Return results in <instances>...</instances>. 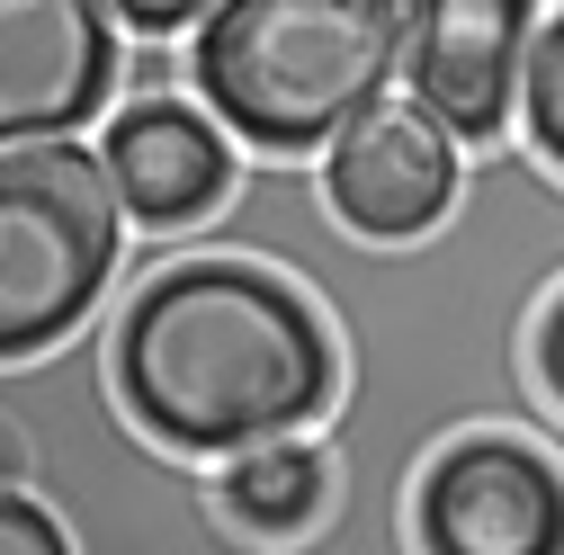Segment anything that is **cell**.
Segmentation results:
<instances>
[{
  "label": "cell",
  "instance_id": "cell-9",
  "mask_svg": "<svg viewBox=\"0 0 564 555\" xmlns=\"http://www.w3.org/2000/svg\"><path fill=\"white\" fill-rule=\"evenodd\" d=\"M323 457L305 439H260V448H234L225 457V483H216V502L234 529L251 537H296L314 511H323Z\"/></svg>",
  "mask_w": 564,
  "mask_h": 555
},
{
  "label": "cell",
  "instance_id": "cell-2",
  "mask_svg": "<svg viewBox=\"0 0 564 555\" xmlns=\"http://www.w3.org/2000/svg\"><path fill=\"white\" fill-rule=\"evenodd\" d=\"M403 0H216L197 28V99L260 153H323L403 73Z\"/></svg>",
  "mask_w": 564,
  "mask_h": 555
},
{
  "label": "cell",
  "instance_id": "cell-1",
  "mask_svg": "<svg viewBox=\"0 0 564 555\" xmlns=\"http://www.w3.org/2000/svg\"><path fill=\"white\" fill-rule=\"evenodd\" d=\"M340 359L323 314L251 260H180L117 323V394L171 448L296 439L332 403Z\"/></svg>",
  "mask_w": 564,
  "mask_h": 555
},
{
  "label": "cell",
  "instance_id": "cell-4",
  "mask_svg": "<svg viewBox=\"0 0 564 555\" xmlns=\"http://www.w3.org/2000/svg\"><path fill=\"white\" fill-rule=\"evenodd\" d=\"M117 10L108 0H0V153L54 144L108 108Z\"/></svg>",
  "mask_w": 564,
  "mask_h": 555
},
{
  "label": "cell",
  "instance_id": "cell-6",
  "mask_svg": "<svg viewBox=\"0 0 564 555\" xmlns=\"http://www.w3.org/2000/svg\"><path fill=\"white\" fill-rule=\"evenodd\" d=\"M538 45V0H412L403 81L457 144H492Z\"/></svg>",
  "mask_w": 564,
  "mask_h": 555
},
{
  "label": "cell",
  "instance_id": "cell-5",
  "mask_svg": "<svg viewBox=\"0 0 564 555\" xmlns=\"http://www.w3.org/2000/svg\"><path fill=\"white\" fill-rule=\"evenodd\" d=\"M323 188H332L349 233L412 242V233H431L448 216V197H457V134L421 99H377V108H359L332 134Z\"/></svg>",
  "mask_w": 564,
  "mask_h": 555
},
{
  "label": "cell",
  "instance_id": "cell-10",
  "mask_svg": "<svg viewBox=\"0 0 564 555\" xmlns=\"http://www.w3.org/2000/svg\"><path fill=\"white\" fill-rule=\"evenodd\" d=\"M520 117H529V144L564 171V10L538 28L529 45V73H520Z\"/></svg>",
  "mask_w": 564,
  "mask_h": 555
},
{
  "label": "cell",
  "instance_id": "cell-7",
  "mask_svg": "<svg viewBox=\"0 0 564 555\" xmlns=\"http://www.w3.org/2000/svg\"><path fill=\"white\" fill-rule=\"evenodd\" d=\"M421 555H564V475L520 439H457L421 475Z\"/></svg>",
  "mask_w": 564,
  "mask_h": 555
},
{
  "label": "cell",
  "instance_id": "cell-12",
  "mask_svg": "<svg viewBox=\"0 0 564 555\" xmlns=\"http://www.w3.org/2000/svg\"><path fill=\"white\" fill-rule=\"evenodd\" d=\"M108 10L126 28H144V36H180V28H206L216 19V0H108Z\"/></svg>",
  "mask_w": 564,
  "mask_h": 555
},
{
  "label": "cell",
  "instance_id": "cell-11",
  "mask_svg": "<svg viewBox=\"0 0 564 555\" xmlns=\"http://www.w3.org/2000/svg\"><path fill=\"white\" fill-rule=\"evenodd\" d=\"M0 555H73V537H63V520L36 493H10V483H0Z\"/></svg>",
  "mask_w": 564,
  "mask_h": 555
},
{
  "label": "cell",
  "instance_id": "cell-8",
  "mask_svg": "<svg viewBox=\"0 0 564 555\" xmlns=\"http://www.w3.org/2000/svg\"><path fill=\"white\" fill-rule=\"evenodd\" d=\"M99 162H108V179H117L134 225H197L206 206L234 188L225 134L197 108H180V99H144V108L108 117V153Z\"/></svg>",
  "mask_w": 564,
  "mask_h": 555
},
{
  "label": "cell",
  "instance_id": "cell-13",
  "mask_svg": "<svg viewBox=\"0 0 564 555\" xmlns=\"http://www.w3.org/2000/svg\"><path fill=\"white\" fill-rule=\"evenodd\" d=\"M538 377H546V394L564 403V296H555L546 323H538Z\"/></svg>",
  "mask_w": 564,
  "mask_h": 555
},
{
  "label": "cell",
  "instance_id": "cell-3",
  "mask_svg": "<svg viewBox=\"0 0 564 555\" xmlns=\"http://www.w3.org/2000/svg\"><path fill=\"white\" fill-rule=\"evenodd\" d=\"M126 242V197L90 144L0 153V359H36L73 331Z\"/></svg>",
  "mask_w": 564,
  "mask_h": 555
}]
</instances>
